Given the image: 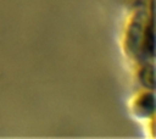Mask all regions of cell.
<instances>
[{
	"label": "cell",
	"instance_id": "1",
	"mask_svg": "<svg viewBox=\"0 0 156 139\" xmlns=\"http://www.w3.org/2000/svg\"><path fill=\"white\" fill-rule=\"evenodd\" d=\"M145 49L150 51V54L152 55L154 52V28H152V23L150 24V27L146 29L145 33Z\"/></svg>",
	"mask_w": 156,
	"mask_h": 139
}]
</instances>
